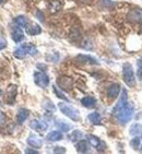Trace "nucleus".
I'll return each mask as SVG.
<instances>
[{
  "label": "nucleus",
  "mask_w": 142,
  "mask_h": 154,
  "mask_svg": "<svg viewBox=\"0 0 142 154\" xmlns=\"http://www.w3.org/2000/svg\"><path fill=\"white\" fill-rule=\"evenodd\" d=\"M115 117L117 118L119 122L122 125H126L127 122H129L131 120L133 116V106L131 104H126L122 108L118 110V112H116L115 114Z\"/></svg>",
  "instance_id": "nucleus-1"
},
{
  "label": "nucleus",
  "mask_w": 142,
  "mask_h": 154,
  "mask_svg": "<svg viewBox=\"0 0 142 154\" xmlns=\"http://www.w3.org/2000/svg\"><path fill=\"white\" fill-rule=\"evenodd\" d=\"M37 54V49L33 44L30 43H25V44H22L18 49H15L13 55H14L15 58L18 59H23L26 56H35Z\"/></svg>",
  "instance_id": "nucleus-2"
},
{
  "label": "nucleus",
  "mask_w": 142,
  "mask_h": 154,
  "mask_svg": "<svg viewBox=\"0 0 142 154\" xmlns=\"http://www.w3.org/2000/svg\"><path fill=\"white\" fill-rule=\"evenodd\" d=\"M58 107L61 110V113L65 116H67V117H69L71 120H73V122H79L80 120V113L73 106H71V105H69L67 103H59Z\"/></svg>",
  "instance_id": "nucleus-3"
},
{
  "label": "nucleus",
  "mask_w": 142,
  "mask_h": 154,
  "mask_svg": "<svg viewBox=\"0 0 142 154\" xmlns=\"http://www.w3.org/2000/svg\"><path fill=\"white\" fill-rule=\"evenodd\" d=\"M122 78H124L125 83L129 88H133L136 85V78H134L133 69L130 63H124L122 66Z\"/></svg>",
  "instance_id": "nucleus-4"
},
{
  "label": "nucleus",
  "mask_w": 142,
  "mask_h": 154,
  "mask_svg": "<svg viewBox=\"0 0 142 154\" xmlns=\"http://www.w3.org/2000/svg\"><path fill=\"white\" fill-rule=\"evenodd\" d=\"M57 85L59 86L63 92H70L73 88V80L67 75H60L57 79Z\"/></svg>",
  "instance_id": "nucleus-5"
},
{
  "label": "nucleus",
  "mask_w": 142,
  "mask_h": 154,
  "mask_svg": "<svg viewBox=\"0 0 142 154\" xmlns=\"http://www.w3.org/2000/svg\"><path fill=\"white\" fill-rule=\"evenodd\" d=\"M34 81H35V84L42 89H45L47 88L48 84H49V78L45 72L37 71L34 73Z\"/></svg>",
  "instance_id": "nucleus-6"
},
{
  "label": "nucleus",
  "mask_w": 142,
  "mask_h": 154,
  "mask_svg": "<svg viewBox=\"0 0 142 154\" xmlns=\"http://www.w3.org/2000/svg\"><path fill=\"white\" fill-rule=\"evenodd\" d=\"M74 61L77 62L78 65H98L97 60L93 58V57L89 56V55H78L74 58Z\"/></svg>",
  "instance_id": "nucleus-7"
},
{
  "label": "nucleus",
  "mask_w": 142,
  "mask_h": 154,
  "mask_svg": "<svg viewBox=\"0 0 142 154\" xmlns=\"http://www.w3.org/2000/svg\"><path fill=\"white\" fill-rule=\"evenodd\" d=\"M30 127L37 132H45L48 129V124L42 119H34L30 122Z\"/></svg>",
  "instance_id": "nucleus-8"
},
{
  "label": "nucleus",
  "mask_w": 142,
  "mask_h": 154,
  "mask_svg": "<svg viewBox=\"0 0 142 154\" xmlns=\"http://www.w3.org/2000/svg\"><path fill=\"white\" fill-rule=\"evenodd\" d=\"M127 19L129 22H132V23H142V10L138 8L132 9L128 13Z\"/></svg>",
  "instance_id": "nucleus-9"
},
{
  "label": "nucleus",
  "mask_w": 142,
  "mask_h": 154,
  "mask_svg": "<svg viewBox=\"0 0 142 154\" xmlns=\"http://www.w3.org/2000/svg\"><path fill=\"white\" fill-rule=\"evenodd\" d=\"M17 85H14V84H10L9 86H8V89H7L6 91V103L8 104H13L15 101V97H17V93H18V91H17Z\"/></svg>",
  "instance_id": "nucleus-10"
},
{
  "label": "nucleus",
  "mask_w": 142,
  "mask_h": 154,
  "mask_svg": "<svg viewBox=\"0 0 142 154\" xmlns=\"http://www.w3.org/2000/svg\"><path fill=\"white\" fill-rule=\"evenodd\" d=\"M11 37L13 39V42L15 43H21V42L23 41L25 38V36H24V33L22 31V27L20 26H13L11 29Z\"/></svg>",
  "instance_id": "nucleus-11"
},
{
  "label": "nucleus",
  "mask_w": 142,
  "mask_h": 154,
  "mask_svg": "<svg viewBox=\"0 0 142 154\" xmlns=\"http://www.w3.org/2000/svg\"><path fill=\"white\" fill-rule=\"evenodd\" d=\"M26 33L31 36H35L39 35L42 33V29L39 24L34 23V22H29V24L26 25Z\"/></svg>",
  "instance_id": "nucleus-12"
},
{
  "label": "nucleus",
  "mask_w": 142,
  "mask_h": 154,
  "mask_svg": "<svg viewBox=\"0 0 142 154\" xmlns=\"http://www.w3.org/2000/svg\"><path fill=\"white\" fill-rule=\"evenodd\" d=\"M127 103H128L127 92H126V90H122V95H120V97H119L118 102H117V104H116L115 107H114V114H115L116 112H118L120 108H122V107H124Z\"/></svg>",
  "instance_id": "nucleus-13"
},
{
  "label": "nucleus",
  "mask_w": 142,
  "mask_h": 154,
  "mask_svg": "<svg viewBox=\"0 0 142 154\" xmlns=\"http://www.w3.org/2000/svg\"><path fill=\"white\" fill-rule=\"evenodd\" d=\"M119 93H120V85L116 84V83L110 85V88L107 89V96L110 100H114V98L117 97L119 95Z\"/></svg>",
  "instance_id": "nucleus-14"
},
{
  "label": "nucleus",
  "mask_w": 142,
  "mask_h": 154,
  "mask_svg": "<svg viewBox=\"0 0 142 154\" xmlns=\"http://www.w3.org/2000/svg\"><path fill=\"white\" fill-rule=\"evenodd\" d=\"M26 142L30 146L35 148V149L42 148V145H43V140H42L41 138H39L37 136H34V134H32V136H30L27 138Z\"/></svg>",
  "instance_id": "nucleus-15"
},
{
  "label": "nucleus",
  "mask_w": 142,
  "mask_h": 154,
  "mask_svg": "<svg viewBox=\"0 0 142 154\" xmlns=\"http://www.w3.org/2000/svg\"><path fill=\"white\" fill-rule=\"evenodd\" d=\"M86 139H88V143H90L93 148L97 149L98 151H101L102 150L101 145H103L104 143L102 142L101 140L98 139L97 137L93 136V134H88V136H86Z\"/></svg>",
  "instance_id": "nucleus-16"
},
{
  "label": "nucleus",
  "mask_w": 142,
  "mask_h": 154,
  "mask_svg": "<svg viewBox=\"0 0 142 154\" xmlns=\"http://www.w3.org/2000/svg\"><path fill=\"white\" fill-rule=\"evenodd\" d=\"M30 116V110L26 108H20L17 113V120L19 124H23Z\"/></svg>",
  "instance_id": "nucleus-17"
},
{
  "label": "nucleus",
  "mask_w": 142,
  "mask_h": 154,
  "mask_svg": "<svg viewBox=\"0 0 142 154\" xmlns=\"http://www.w3.org/2000/svg\"><path fill=\"white\" fill-rule=\"evenodd\" d=\"M76 149L79 153H88L89 152V145H88V141L85 140H78V143L76 145Z\"/></svg>",
  "instance_id": "nucleus-18"
},
{
  "label": "nucleus",
  "mask_w": 142,
  "mask_h": 154,
  "mask_svg": "<svg viewBox=\"0 0 142 154\" xmlns=\"http://www.w3.org/2000/svg\"><path fill=\"white\" fill-rule=\"evenodd\" d=\"M81 104L86 108H93L95 106V104H96V100L94 97H92V96H85V97H83L81 100Z\"/></svg>",
  "instance_id": "nucleus-19"
},
{
  "label": "nucleus",
  "mask_w": 142,
  "mask_h": 154,
  "mask_svg": "<svg viewBox=\"0 0 142 154\" xmlns=\"http://www.w3.org/2000/svg\"><path fill=\"white\" fill-rule=\"evenodd\" d=\"M62 138H63V136H62V134L60 131H51V132H49V134H47V137H46V139H47L48 141H51V142L59 141Z\"/></svg>",
  "instance_id": "nucleus-20"
},
{
  "label": "nucleus",
  "mask_w": 142,
  "mask_h": 154,
  "mask_svg": "<svg viewBox=\"0 0 142 154\" xmlns=\"http://www.w3.org/2000/svg\"><path fill=\"white\" fill-rule=\"evenodd\" d=\"M15 25H18L20 27H26V25L29 24V20H27L26 17H24V15H18V17H15L14 20H13Z\"/></svg>",
  "instance_id": "nucleus-21"
},
{
  "label": "nucleus",
  "mask_w": 142,
  "mask_h": 154,
  "mask_svg": "<svg viewBox=\"0 0 142 154\" xmlns=\"http://www.w3.org/2000/svg\"><path fill=\"white\" fill-rule=\"evenodd\" d=\"M89 120L93 125H101L102 124V117L101 115L97 113V112H94V113H91L89 115Z\"/></svg>",
  "instance_id": "nucleus-22"
},
{
  "label": "nucleus",
  "mask_w": 142,
  "mask_h": 154,
  "mask_svg": "<svg viewBox=\"0 0 142 154\" xmlns=\"http://www.w3.org/2000/svg\"><path fill=\"white\" fill-rule=\"evenodd\" d=\"M82 137H83V134L80 130H74L72 134H69V139H70L71 141H78V140H80Z\"/></svg>",
  "instance_id": "nucleus-23"
},
{
  "label": "nucleus",
  "mask_w": 142,
  "mask_h": 154,
  "mask_svg": "<svg viewBox=\"0 0 142 154\" xmlns=\"http://www.w3.org/2000/svg\"><path fill=\"white\" fill-rule=\"evenodd\" d=\"M57 126L59 127V129L61 131H65V132H68L69 130L71 129V126L67 122H57Z\"/></svg>",
  "instance_id": "nucleus-24"
},
{
  "label": "nucleus",
  "mask_w": 142,
  "mask_h": 154,
  "mask_svg": "<svg viewBox=\"0 0 142 154\" xmlns=\"http://www.w3.org/2000/svg\"><path fill=\"white\" fill-rule=\"evenodd\" d=\"M43 107H44L45 109L51 110V112H54V110H55V106H54V104L51 103L49 100H45V101L43 102Z\"/></svg>",
  "instance_id": "nucleus-25"
},
{
  "label": "nucleus",
  "mask_w": 142,
  "mask_h": 154,
  "mask_svg": "<svg viewBox=\"0 0 142 154\" xmlns=\"http://www.w3.org/2000/svg\"><path fill=\"white\" fill-rule=\"evenodd\" d=\"M141 131V128H140V126L138 124H133L132 126L130 127V130H129V132H130L131 136H136L138 132H140Z\"/></svg>",
  "instance_id": "nucleus-26"
},
{
  "label": "nucleus",
  "mask_w": 142,
  "mask_h": 154,
  "mask_svg": "<svg viewBox=\"0 0 142 154\" xmlns=\"http://www.w3.org/2000/svg\"><path fill=\"white\" fill-rule=\"evenodd\" d=\"M53 89H54V93H55V94H56V96H58V97H59V98H61V100H65V101H67V102H68V98L66 97V96H65V94H62V93L60 92L59 90L57 89V88H56V85L54 86Z\"/></svg>",
  "instance_id": "nucleus-27"
},
{
  "label": "nucleus",
  "mask_w": 142,
  "mask_h": 154,
  "mask_svg": "<svg viewBox=\"0 0 142 154\" xmlns=\"http://www.w3.org/2000/svg\"><path fill=\"white\" fill-rule=\"evenodd\" d=\"M130 144H131V146H132L133 149H138V146L140 145V140H139V138H134V139L131 140Z\"/></svg>",
  "instance_id": "nucleus-28"
},
{
  "label": "nucleus",
  "mask_w": 142,
  "mask_h": 154,
  "mask_svg": "<svg viewBox=\"0 0 142 154\" xmlns=\"http://www.w3.org/2000/svg\"><path fill=\"white\" fill-rule=\"evenodd\" d=\"M7 47V41L3 37H0V51H2Z\"/></svg>",
  "instance_id": "nucleus-29"
},
{
  "label": "nucleus",
  "mask_w": 142,
  "mask_h": 154,
  "mask_svg": "<svg viewBox=\"0 0 142 154\" xmlns=\"http://www.w3.org/2000/svg\"><path fill=\"white\" fill-rule=\"evenodd\" d=\"M6 124V115L0 110V126H3Z\"/></svg>",
  "instance_id": "nucleus-30"
},
{
  "label": "nucleus",
  "mask_w": 142,
  "mask_h": 154,
  "mask_svg": "<svg viewBox=\"0 0 142 154\" xmlns=\"http://www.w3.org/2000/svg\"><path fill=\"white\" fill-rule=\"evenodd\" d=\"M54 153H66V149L61 146H57L54 149Z\"/></svg>",
  "instance_id": "nucleus-31"
},
{
  "label": "nucleus",
  "mask_w": 142,
  "mask_h": 154,
  "mask_svg": "<svg viewBox=\"0 0 142 154\" xmlns=\"http://www.w3.org/2000/svg\"><path fill=\"white\" fill-rule=\"evenodd\" d=\"M138 78H139L140 80H142V65L138 69Z\"/></svg>",
  "instance_id": "nucleus-32"
},
{
  "label": "nucleus",
  "mask_w": 142,
  "mask_h": 154,
  "mask_svg": "<svg viewBox=\"0 0 142 154\" xmlns=\"http://www.w3.org/2000/svg\"><path fill=\"white\" fill-rule=\"evenodd\" d=\"M25 153H34V154H37L39 153V152L37 151H34V150H32V149H26V150H25Z\"/></svg>",
  "instance_id": "nucleus-33"
},
{
  "label": "nucleus",
  "mask_w": 142,
  "mask_h": 154,
  "mask_svg": "<svg viewBox=\"0 0 142 154\" xmlns=\"http://www.w3.org/2000/svg\"><path fill=\"white\" fill-rule=\"evenodd\" d=\"M2 95V90H0V96Z\"/></svg>",
  "instance_id": "nucleus-34"
},
{
  "label": "nucleus",
  "mask_w": 142,
  "mask_h": 154,
  "mask_svg": "<svg viewBox=\"0 0 142 154\" xmlns=\"http://www.w3.org/2000/svg\"><path fill=\"white\" fill-rule=\"evenodd\" d=\"M3 1H5V0H0V3H2Z\"/></svg>",
  "instance_id": "nucleus-35"
},
{
  "label": "nucleus",
  "mask_w": 142,
  "mask_h": 154,
  "mask_svg": "<svg viewBox=\"0 0 142 154\" xmlns=\"http://www.w3.org/2000/svg\"><path fill=\"white\" fill-rule=\"evenodd\" d=\"M141 152H142V148H141Z\"/></svg>",
  "instance_id": "nucleus-36"
}]
</instances>
